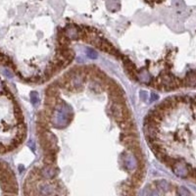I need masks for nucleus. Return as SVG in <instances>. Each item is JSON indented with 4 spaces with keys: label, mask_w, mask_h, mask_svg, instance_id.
<instances>
[{
    "label": "nucleus",
    "mask_w": 196,
    "mask_h": 196,
    "mask_svg": "<svg viewBox=\"0 0 196 196\" xmlns=\"http://www.w3.org/2000/svg\"><path fill=\"white\" fill-rule=\"evenodd\" d=\"M168 100L181 117L180 128L170 133L168 138L185 146L186 156L172 158L165 155L161 162L171 167L178 177L196 181V96H174Z\"/></svg>",
    "instance_id": "1"
},
{
    "label": "nucleus",
    "mask_w": 196,
    "mask_h": 196,
    "mask_svg": "<svg viewBox=\"0 0 196 196\" xmlns=\"http://www.w3.org/2000/svg\"><path fill=\"white\" fill-rule=\"evenodd\" d=\"M86 52H87V55H88L90 58H93V59H95V58L97 57V53L92 49H87Z\"/></svg>",
    "instance_id": "8"
},
{
    "label": "nucleus",
    "mask_w": 196,
    "mask_h": 196,
    "mask_svg": "<svg viewBox=\"0 0 196 196\" xmlns=\"http://www.w3.org/2000/svg\"><path fill=\"white\" fill-rule=\"evenodd\" d=\"M0 181L8 183V184L16 185L13 173L11 172V170L7 166V164L3 161H0Z\"/></svg>",
    "instance_id": "3"
},
{
    "label": "nucleus",
    "mask_w": 196,
    "mask_h": 196,
    "mask_svg": "<svg viewBox=\"0 0 196 196\" xmlns=\"http://www.w3.org/2000/svg\"><path fill=\"white\" fill-rule=\"evenodd\" d=\"M146 91H143V90H141L140 91V98L142 99V100H146L147 98V95H146Z\"/></svg>",
    "instance_id": "9"
},
{
    "label": "nucleus",
    "mask_w": 196,
    "mask_h": 196,
    "mask_svg": "<svg viewBox=\"0 0 196 196\" xmlns=\"http://www.w3.org/2000/svg\"><path fill=\"white\" fill-rule=\"evenodd\" d=\"M137 78L142 82H148L150 81V76L146 71H141V72L137 75Z\"/></svg>",
    "instance_id": "5"
},
{
    "label": "nucleus",
    "mask_w": 196,
    "mask_h": 196,
    "mask_svg": "<svg viewBox=\"0 0 196 196\" xmlns=\"http://www.w3.org/2000/svg\"><path fill=\"white\" fill-rule=\"evenodd\" d=\"M31 98H32V101L33 104H35L39 101V97H38V93L37 92H32L31 94Z\"/></svg>",
    "instance_id": "7"
},
{
    "label": "nucleus",
    "mask_w": 196,
    "mask_h": 196,
    "mask_svg": "<svg viewBox=\"0 0 196 196\" xmlns=\"http://www.w3.org/2000/svg\"><path fill=\"white\" fill-rule=\"evenodd\" d=\"M156 99H158V96H157V95L152 94V96H151V101H153V100H156Z\"/></svg>",
    "instance_id": "10"
},
{
    "label": "nucleus",
    "mask_w": 196,
    "mask_h": 196,
    "mask_svg": "<svg viewBox=\"0 0 196 196\" xmlns=\"http://www.w3.org/2000/svg\"><path fill=\"white\" fill-rule=\"evenodd\" d=\"M158 189H163V190H168L170 188V184L166 181H158L155 182Z\"/></svg>",
    "instance_id": "6"
},
{
    "label": "nucleus",
    "mask_w": 196,
    "mask_h": 196,
    "mask_svg": "<svg viewBox=\"0 0 196 196\" xmlns=\"http://www.w3.org/2000/svg\"><path fill=\"white\" fill-rule=\"evenodd\" d=\"M26 136L22 112L0 78V154L13 151Z\"/></svg>",
    "instance_id": "2"
},
{
    "label": "nucleus",
    "mask_w": 196,
    "mask_h": 196,
    "mask_svg": "<svg viewBox=\"0 0 196 196\" xmlns=\"http://www.w3.org/2000/svg\"><path fill=\"white\" fill-rule=\"evenodd\" d=\"M124 105V104H123ZM122 104H120V103H113L111 105V108H110V111H111V113L113 114L114 116V118L116 119V121L118 123L120 122H122V121L124 120H126L125 119V117H124V113H123V106Z\"/></svg>",
    "instance_id": "4"
}]
</instances>
